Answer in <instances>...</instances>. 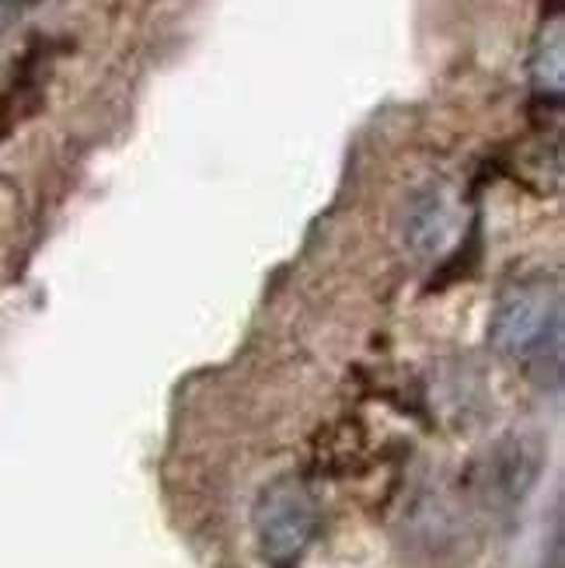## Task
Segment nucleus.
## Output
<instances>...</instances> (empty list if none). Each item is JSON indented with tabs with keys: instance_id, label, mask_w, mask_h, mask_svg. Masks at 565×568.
Returning a JSON list of instances; mask_svg holds the SVG:
<instances>
[{
	"instance_id": "1",
	"label": "nucleus",
	"mask_w": 565,
	"mask_h": 568,
	"mask_svg": "<svg viewBox=\"0 0 565 568\" xmlns=\"http://www.w3.org/2000/svg\"><path fill=\"white\" fill-rule=\"evenodd\" d=\"M493 345L509 359H545L562 349V296L545 276L503 290L493 314Z\"/></svg>"
},
{
	"instance_id": "2",
	"label": "nucleus",
	"mask_w": 565,
	"mask_h": 568,
	"mask_svg": "<svg viewBox=\"0 0 565 568\" xmlns=\"http://www.w3.org/2000/svg\"><path fill=\"white\" fill-rule=\"evenodd\" d=\"M317 499L301 478H276L269 481L252 509V524L259 548L273 561H293L307 551L317 534Z\"/></svg>"
},
{
	"instance_id": "3",
	"label": "nucleus",
	"mask_w": 565,
	"mask_h": 568,
	"mask_svg": "<svg viewBox=\"0 0 565 568\" xmlns=\"http://www.w3.org/2000/svg\"><path fill=\"white\" fill-rule=\"evenodd\" d=\"M457 210L447 189H423L412 195V203L405 210V244L420 255L430 258L436 252H444V244L454 237Z\"/></svg>"
},
{
	"instance_id": "4",
	"label": "nucleus",
	"mask_w": 565,
	"mask_h": 568,
	"mask_svg": "<svg viewBox=\"0 0 565 568\" xmlns=\"http://www.w3.org/2000/svg\"><path fill=\"white\" fill-rule=\"evenodd\" d=\"M537 467H542V457L524 436L503 439L488 460V496L496 499V506H521L537 481Z\"/></svg>"
},
{
	"instance_id": "5",
	"label": "nucleus",
	"mask_w": 565,
	"mask_h": 568,
	"mask_svg": "<svg viewBox=\"0 0 565 568\" xmlns=\"http://www.w3.org/2000/svg\"><path fill=\"white\" fill-rule=\"evenodd\" d=\"M531 84L537 98L558 102L565 84V39H562V18H552V29L542 32L531 57Z\"/></svg>"
},
{
	"instance_id": "6",
	"label": "nucleus",
	"mask_w": 565,
	"mask_h": 568,
	"mask_svg": "<svg viewBox=\"0 0 565 568\" xmlns=\"http://www.w3.org/2000/svg\"><path fill=\"white\" fill-rule=\"evenodd\" d=\"M21 11V0H0V36H4Z\"/></svg>"
}]
</instances>
